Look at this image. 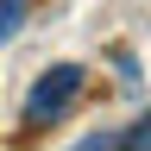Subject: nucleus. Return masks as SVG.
I'll use <instances>...</instances> for the list:
<instances>
[{
	"instance_id": "f257e3e1",
	"label": "nucleus",
	"mask_w": 151,
	"mask_h": 151,
	"mask_svg": "<svg viewBox=\"0 0 151 151\" xmlns=\"http://www.w3.org/2000/svg\"><path fill=\"white\" fill-rule=\"evenodd\" d=\"M82 63H57V69H44L32 82V94H25V126H44V120H63V113L76 107V94H82Z\"/></svg>"
},
{
	"instance_id": "f03ea898",
	"label": "nucleus",
	"mask_w": 151,
	"mask_h": 151,
	"mask_svg": "<svg viewBox=\"0 0 151 151\" xmlns=\"http://www.w3.org/2000/svg\"><path fill=\"white\" fill-rule=\"evenodd\" d=\"M19 25H25V0H0V44H6Z\"/></svg>"
}]
</instances>
